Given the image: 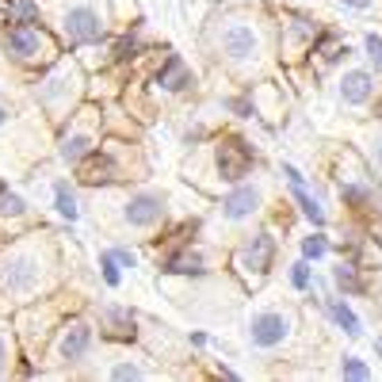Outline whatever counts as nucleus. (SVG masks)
Returning <instances> with one entry per match:
<instances>
[{
    "label": "nucleus",
    "instance_id": "obj_7",
    "mask_svg": "<svg viewBox=\"0 0 382 382\" xmlns=\"http://www.w3.org/2000/svg\"><path fill=\"white\" fill-rule=\"evenodd\" d=\"M4 46H8V53H15V58H31V53L38 50V27L15 23V27L4 35Z\"/></svg>",
    "mask_w": 382,
    "mask_h": 382
},
{
    "label": "nucleus",
    "instance_id": "obj_16",
    "mask_svg": "<svg viewBox=\"0 0 382 382\" xmlns=\"http://www.w3.org/2000/svg\"><path fill=\"white\" fill-rule=\"evenodd\" d=\"M165 272H180V275H199L203 272V260L199 256H176L165 264Z\"/></svg>",
    "mask_w": 382,
    "mask_h": 382
},
{
    "label": "nucleus",
    "instance_id": "obj_22",
    "mask_svg": "<svg viewBox=\"0 0 382 382\" xmlns=\"http://www.w3.org/2000/svg\"><path fill=\"white\" fill-rule=\"evenodd\" d=\"M290 283H294L298 290H302V287H310V264H306V260H298V264L290 267Z\"/></svg>",
    "mask_w": 382,
    "mask_h": 382
},
{
    "label": "nucleus",
    "instance_id": "obj_23",
    "mask_svg": "<svg viewBox=\"0 0 382 382\" xmlns=\"http://www.w3.org/2000/svg\"><path fill=\"white\" fill-rule=\"evenodd\" d=\"M302 252H306V256H313V260L325 256V237H306V241H302Z\"/></svg>",
    "mask_w": 382,
    "mask_h": 382
},
{
    "label": "nucleus",
    "instance_id": "obj_21",
    "mask_svg": "<svg viewBox=\"0 0 382 382\" xmlns=\"http://www.w3.org/2000/svg\"><path fill=\"white\" fill-rule=\"evenodd\" d=\"M333 275H336V283H340L344 290H359V279H356V267L351 264H340Z\"/></svg>",
    "mask_w": 382,
    "mask_h": 382
},
{
    "label": "nucleus",
    "instance_id": "obj_9",
    "mask_svg": "<svg viewBox=\"0 0 382 382\" xmlns=\"http://www.w3.org/2000/svg\"><path fill=\"white\" fill-rule=\"evenodd\" d=\"M88 344H92V329L84 325V321H76V325H69V333L61 336V359H69V363H73V359H81L84 351H88Z\"/></svg>",
    "mask_w": 382,
    "mask_h": 382
},
{
    "label": "nucleus",
    "instance_id": "obj_6",
    "mask_svg": "<svg viewBox=\"0 0 382 382\" xmlns=\"http://www.w3.org/2000/svg\"><path fill=\"white\" fill-rule=\"evenodd\" d=\"M0 283H4L8 290H27V287H35V283H38V264H35L31 256L8 260L4 275H0Z\"/></svg>",
    "mask_w": 382,
    "mask_h": 382
},
{
    "label": "nucleus",
    "instance_id": "obj_17",
    "mask_svg": "<svg viewBox=\"0 0 382 382\" xmlns=\"http://www.w3.org/2000/svg\"><path fill=\"white\" fill-rule=\"evenodd\" d=\"M58 214L69 218V222L76 218V199H73V191H69L65 183H58Z\"/></svg>",
    "mask_w": 382,
    "mask_h": 382
},
{
    "label": "nucleus",
    "instance_id": "obj_28",
    "mask_svg": "<svg viewBox=\"0 0 382 382\" xmlns=\"http://www.w3.org/2000/svg\"><path fill=\"white\" fill-rule=\"evenodd\" d=\"M340 4H348V8H371V0H340Z\"/></svg>",
    "mask_w": 382,
    "mask_h": 382
},
{
    "label": "nucleus",
    "instance_id": "obj_10",
    "mask_svg": "<svg viewBox=\"0 0 382 382\" xmlns=\"http://www.w3.org/2000/svg\"><path fill=\"white\" fill-rule=\"evenodd\" d=\"M371 88H374V81H371V73H363V69H351V73H344V81H340L344 103H363V99L371 96Z\"/></svg>",
    "mask_w": 382,
    "mask_h": 382
},
{
    "label": "nucleus",
    "instance_id": "obj_2",
    "mask_svg": "<svg viewBox=\"0 0 382 382\" xmlns=\"http://www.w3.org/2000/svg\"><path fill=\"white\" fill-rule=\"evenodd\" d=\"M65 35L69 42H92V38L103 35V23H99V12L88 4H76L65 12Z\"/></svg>",
    "mask_w": 382,
    "mask_h": 382
},
{
    "label": "nucleus",
    "instance_id": "obj_27",
    "mask_svg": "<svg viewBox=\"0 0 382 382\" xmlns=\"http://www.w3.org/2000/svg\"><path fill=\"white\" fill-rule=\"evenodd\" d=\"M283 176H287L290 183H302V172H298L294 165H283Z\"/></svg>",
    "mask_w": 382,
    "mask_h": 382
},
{
    "label": "nucleus",
    "instance_id": "obj_25",
    "mask_svg": "<svg viewBox=\"0 0 382 382\" xmlns=\"http://www.w3.org/2000/svg\"><path fill=\"white\" fill-rule=\"evenodd\" d=\"M111 379H142V371L130 367V363H122V367H115V371H111Z\"/></svg>",
    "mask_w": 382,
    "mask_h": 382
},
{
    "label": "nucleus",
    "instance_id": "obj_24",
    "mask_svg": "<svg viewBox=\"0 0 382 382\" xmlns=\"http://www.w3.org/2000/svg\"><path fill=\"white\" fill-rule=\"evenodd\" d=\"M367 53H371L374 65L382 69V38H379V35H367Z\"/></svg>",
    "mask_w": 382,
    "mask_h": 382
},
{
    "label": "nucleus",
    "instance_id": "obj_8",
    "mask_svg": "<svg viewBox=\"0 0 382 382\" xmlns=\"http://www.w3.org/2000/svg\"><path fill=\"white\" fill-rule=\"evenodd\" d=\"M260 206V191L256 188H233L226 195V203H222V210H226V218H249L252 210Z\"/></svg>",
    "mask_w": 382,
    "mask_h": 382
},
{
    "label": "nucleus",
    "instance_id": "obj_11",
    "mask_svg": "<svg viewBox=\"0 0 382 382\" xmlns=\"http://www.w3.org/2000/svg\"><path fill=\"white\" fill-rule=\"evenodd\" d=\"M157 84H160V88H168V92H180V88H188V84H191L188 69H183V61L176 58V53L165 61V69L157 73Z\"/></svg>",
    "mask_w": 382,
    "mask_h": 382
},
{
    "label": "nucleus",
    "instance_id": "obj_12",
    "mask_svg": "<svg viewBox=\"0 0 382 382\" xmlns=\"http://www.w3.org/2000/svg\"><path fill=\"white\" fill-rule=\"evenodd\" d=\"M272 249H275V244H272V237H267V233L252 237V244L244 249V264H249V267H256V272H264V267H267V260H272Z\"/></svg>",
    "mask_w": 382,
    "mask_h": 382
},
{
    "label": "nucleus",
    "instance_id": "obj_31",
    "mask_svg": "<svg viewBox=\"0 0 382 382\" xmlns=\"http://www.w3.org/2000/svg\"><path fill=\"white\" fill-rule=\"evenodd\" d=\"M0 122H4V111H0Z\"/></svg>",
    "mask_w": 382,
    "mask_h": 382
},
{
    "label": "nucleus",
    "instance_id": "obj_5",
    "mask_svg": "<svg viewBox=\"0 0 382 382\" xmlns=\"http://www.w3.org/2000/svg\"><path fill=\"white\" fill-rule=\"evenodd\" d=\"M160 214H165V199L153 195V191H142V195H134L126 203L130 226H153V222H160Z\"/></svg>",
    "mask_w": 382,
    "mask_h": 382
},
{
    "label": "nucleus",
    "instance_id": "obj_14",
    "mask_svg": "<svg viewBox=\"0 0 382 382\" xmlns=\"http://www.w3.org/2000/svg\"><path fill=\"white\" fill-rule=\"evenodd\" d=\"M290 191H294V199H298V206H302V214L313 222V226H325V214H321V206H317V199L313 195H306V188L302 183H290Z\"/></svg>",
    "mask_w": 382,
    "mask_h": 382
},
{
    "label": "nucleus",
    "instance_id": "obj_30",
    "mask_svg": "<svg viewBox=\"0 0 382 382\" xmlns=\"http://www.w3.org/2000/svg\"><path fill=\"white\" fill-rule=\"evenodd\" d=\"M379 165H382V145H379Z\"/></svg>",
    "mask_w": 382,
    "mask_h": 382
},
{
    "label": "nucleus",
    "instance_id": "obj_20",
    "mask_svg": "<svg viewBox=\"0 0 382 382\" xmlns=\"http://www.w3.org/2000/svg\"><path fill=\"white\" fill-rule=\"evenodd\" d=\"M340 374H344V379H367V374H371V371H367V363H363V359L348 356V359H344V363H340Z\"/></svg>",
    "mask_w": 382,
    "mask_h": 382
},
{
    "label": "nucleus",
    "instance_id": "obj_19",
    "mask_svg": "<svg viewBox=\"0 0 382 382\" xmlns=\"http://www.w3.org/2000/svg\"><path fill=\"white\" fill-rule=\"evenodd\" d=\"M0 214H4V218H15V214H23V199L0 188Z\"/></svg>",
    "mask_w": 382,
    "mask_h": 382
},
{
    "label": "nucleus",
    "instance_id": "obj_1",
    "mask_svg": "<svg viewBox=\"0 0 382 382\" xmlns=\"http://www.w3.org/2000/svg\"><path fill=\"white\" fill-rule=\"evenodd\" d=\"M287 329H290V321L283 313H252L249 340H252V348H279L287 340Z\"/></svg>",
    "mask_w": 382,
    "mask_h": 382
},
{
    "label": "nucleus",
    "instance_id": "obj_4",
    "mask_svg": "<svg viewBox=\"0 0 382 382\" xmlns=\"http://www.w3.org/2000/svg\"><path fill=\"white\" fill-rule=\"evenodd\" d=\"M222 50H226L233 61L252 58V53H256V31L244 27V23H229V27L222 31Z\"/></svg>",
    "mask_w": 382,
    "mask_h": 382
},
{
    "label": "nucleus",
    "instance_id": "obj_3",
    "mask_svg": "<svg viewBox=\"0 0 382 382\" xmlns=\"http://www.w3.org/2000/svg\"><path fill=\"white\" fill-rule=\"evenodd\" d=\"M256 160V153H252V145L244 142H229L218 149V168H222V180H241L244 172H249V165Z\"/></svg>",
    "mask_w": 382,
    "mask_h": 382
},
{
    "label": "nucleus",
    "instance_id": "obj_26",
    "mask_svg": "<svg viewBox=\"0 0 382 382\" xmlns=\"http://www.w3.org/2000/svg\"><path fill=\"white\" fill-rule=\"evenodd\" d=\"M115 260H119L122 267H134V252H126V249H115Z\"/></svg>",
    "mask_w": 382,
    "mask_h": 382
},
{
    "label": "nucleus",
    "instance_id": "obj_29",
    "mask_svg": "<svg viewBox=\"0 0 382 382\" xmlns=\"http://www.w3.org/2000/svg\"><path fill=\"white\" fill-rule=\"evenodd\" d=\"M4 359H8V344L0 340V367H4Z\"/></svg>",
    "mask_w": 382,
    "mask_h": 382
},
{
    "label": "nucleus",
    "instance_id": "obj_13",
    "mask_svg": "<svg viewBox=\"0 0 382 382\" xmlns=\"http://www.w3.org/2000/svg\"><path fill=\"white\" fill-rule=\"evenodd\" d=\"M92 153V138L88 134H73L61 142V160H69V165H76V160H84Z\"/></svg>",
    "mask_w": 382,
    "mask_h": 382
},
{
    "label": "nucleus",
    "instance_id": "obj_15",
    "mask_svg": "<svg viewBox=\"0 0 382 382\" xmlns=\"http://www.w3.org/2000/svg\"><path fill=\"white\" fill-rule=\"evenodd\" d=\"M329 313H333V321H336V325H340L348 336H359V317H356V313H351L344 302H329Z\"/></svg>",
    "mask_w": 382,
    "mask_h": 382
},
{
    "label": "nucleus",
    "instance_id": "obj_18",
    "mask_svg": "<svg viewBox=\"0 0 382 382\" xmlns=\"http://www.w3.org/2000/svg\"><path fill=\"white\" fill-rule=\"evenodd\" d=\"M99 267H103V279H107V287H119V260H115V252H103L99 256Z\"/></svg>",
    "mask_w": 382,
    "mask_h": 382
}]
</instances>
